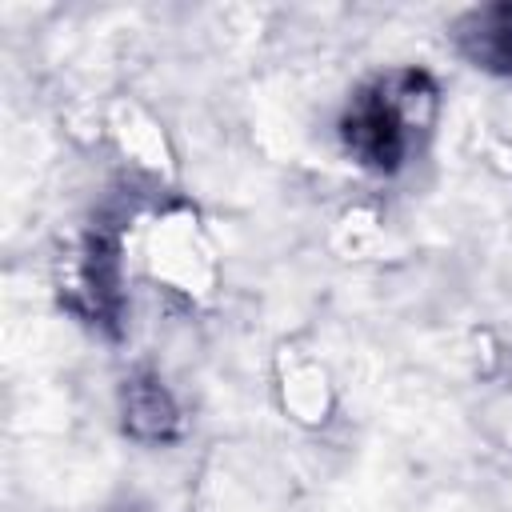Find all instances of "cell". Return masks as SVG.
<instances>
[{"label":"cell","instance_id":"obj_1","mask_svg":"<svg viewBox=\"0 0 512 512\" xmlns=\"http://www.w3.org/2000/svg\"><path fill=\"white\" fill-rule=\"evenodd\" d=\"M428 116H432V84L420 72H396L352 104L344 120V140L364 164L388 172L408 152L412 128L428 124Z\"/></svg>","mask_w":512,"mask_h":512},{"label":"cell","instance_id":"obj_2","mask_svg":"<svg viewBox=\"0 0 512 512\" xmlns=\"http://www.w3.org/2000/svg\"><path fill=\"white\" fill-rule=\"evenodd\" d=\"M460 48L484 68H512V8H484L460 24Z\"/></svg>","mask_w":512,"mask_h":512},{"label":"cell","instance_id":"obj_3","mask_svg":"<svg viewBox=\"0 0 512 512\" xmlns=\"http://www.w3.org/2000/svg\"><path fill=\"white\" fill-rule=\"evenodd\" d=\"M124 412H128V428L136 436H164L176 420L168 396L160 384L152 380H132L128 392H124Z\"/></svg>","mask_w":512,"mask_h":512}]
</instances>
